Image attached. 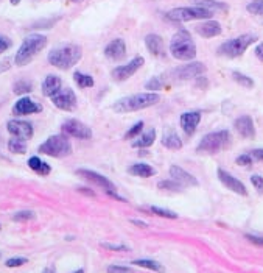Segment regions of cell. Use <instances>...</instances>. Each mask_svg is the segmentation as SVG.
Here are the masks:
<instances>
[{
	"instance_id": "obj_33",
	"label": "cell",
	"mask_w": 263,
	"mask_h": 273,
	"mask_svg": "<svg viewBox=\"0 0 263 273\" xmlns=\"http://www.w3.org/2000/svg\"><path fill=\"white\" fill-rule=\"evenodd\" d=\"M232 78H233V81H235V83H238L240 86H243V88H247V89H252L254 88V80L251 77L241 74V72H238V70H233L232 72Z\"/></svg>"
},
{
	"instance_id": "obj_5",
	"label": "cell",
	"mask_w": 263,
	"mask_h": 273,
	"mask_svg": "<svg viewBox=\"0 0 263 273\" xmlns=\"http://www.w3.org/2000/svg\"><path fill=\"white\" fill-rule=\"evenodd\" d=\"M257 41H258V38L255 35L246 33L238 38L224 41L223 44L218 47L216 53L220 56H226V58H238V56H241L247 49H249V46L255 44Z\"/></svg>"
},
{
	"instance_id": "obj_25",
	"label": "cell",
	"mask_w": 263,
	"mask_h": 273,
	"mask_svg": "<svg viewBox=\"0 0 263 273\" xmlns=\"http://www.w3.org/2000/svg\"><path fill=\"white\" fill-rule=\"evenodd\" d=\"M27 164L35 172V174H38L41 177H47V175H50V172H52V166L49 163H46V161H42L39 156L28 158Z\"/></svg>"
},
{
	"instance_id": "obj_39",
	"label": "cell",
	"mask_w": 263,
	"mask_h": 273,
	"mask_svg": "<svg viewBox=\"0 0 263 273\" xmlns=\"http://www.w3.org/2000/svg\"><path fill=\"white\" fill-rule=\"evenodd\" d=\"M142 133H143V122L140 120V122L134 123V125L131 126L129 130L125 133V139H133V138H136V136H139V134H142Z\"/></svg>"
},
{
	"instance_id": "obj_42",
	"label": "cell",
	"mask_w": 263,
	"mask_h": 273,
	"mask_svg": "<svg viewBox=\"0 0 263 273\" xmlns=\"http://www.w3.org/2000/svg\"><path fill=\"white\" fill-rule=\"evenodd\" d=\"M235 164L240 167H251L252 166V156L251 155H238Z\"/></svg>"
},
{
	"instance_id": "obj_55",
	"label": "cell",
	"mask_w": 263,
	"mask_h": 273,
	"mask_svg": "<svg viewBox=\"0 0 263 273\" xmlns=\"http://www.w3.org/2000/svg\"><path fill=\"white\" fill-rule=\"evenodd\" d=\"M10 4H11L13 7H16V5H19V4H21V0H10Z\"/></svg>"
},
{
	"instance_id": "obj_34",
	"label": "cell",
	"mask_w": 263,
	"mask_h": 273,
	"mask_svg": "<svg viewBox=\"0 0 263 273\" xmlns=\"http://www.w3.org/2000/svg\"><path fill=\"white\" fill-rule=\"evenodd\" d=\"M157 188L162 189V191H170V192H181L184 189L182 186L178 181H174V180H162V181H159Z\"/></svg>"
},
{
	"instance_id": "obj_9",
	"label": "cell",
	"mask_w": 263,
	"mask_h": 273,
	"mask_svg": "<svg viewBox=\"0 0 263 273\" xmlns=\"http://www.w3.org/2000/svg\"><path fill=\"white\" fill-rule=\"evenodd\" d=\"M143 64H145V58H143V56H140V55H137V56H134V58L131 60V61H128L126 64L115 67V69L111 72V77H112L114 81L122 83V81L128 80L129 77H133Z\"/></svg>"
},
{
	"instance_id": "obj_28",
	"label": "cell",
	"mask_w": 263,
	"mask_h": 273,
	"mask_svg": "<svg viewBox=\"0 0 263 273\" xmlns=\"http://www.w3.org/2000/svg\"><path fill=\"white\" fill-rule=\"evenodd\" d=\"M199 7L206 8L209 11H212L213 14L216 11H221V13H227L229 11V5L224 4V2H218V0H201V2H198Z\"/></svg>"
},
{
	"instance_id": "obj_45",
	"label": "cell",
	"mask_w": 263,
	"mask_h": 273,
	"mask_svg": "<svg viewBox=\"0 0 263 273\" xmlns=\"http://www.w3.org/2000/svg\"><path fill=\"white\" fill-rule=\"evenodd\" d=\"M108 273H134L133 268H129V267H125V265H109L106 268Z\"/></svg>"
},
{
	"instance_id": "obj_58",
	"label": "cell",
	"mask_w": 263,
	"mask_h": 273,
	"mask_svg": "<svg viewBox=\"0 0 263 273\" xmlns=\"http://www.w3.org/2000/svg\"><path fill=\"white\" fill-rule=\"evenodd\" d=\"M0 231H2V226H0Z\"/></svg>"
},
{
	"instance_id": "obj_22",
	"label": "cell",
	"mask_w": 263,
	"mask_h": 273,
	"mask_svg": "<svg viewBox=\"0 0 263 273\" xmlns=\"http://www.w3.org/2000/svg\"><path fill=\"white\" fill-rule=\"evenodd\" d=\"M145 46H147L148 52L153 56H165V44H164V39L162 36H159L156 33H150L145 36Z\"/></svg>"
},
{
	"instance_id": "obj_7",
	"label": "cell",
	"mask_w": 263,
	"mask_h": 273,
	"mask_svg": "<svg viewBox=\"0 0 263 273\" xmlns=\"http://www.w3.org/2000/svg\"><path fill=\"white\" fill-rule=\"evenodd\" d=\"M230 142V133L227 130H220V131H212L206 136H202V139L198 144V153H206V155H215L218 152L224 150Z\"/></svg>"
},
{
	"instance_id": "obj_27",
	"label": "cell",
	"mask_w": 263,
	"mask_h": 273,
	"mask_svg": "<svg viewBox=\"0 0 263 273\" xmlns=\"http://www.w3.org/2000/svg\"><path fill=\"white\" fill-rule=\"evenodd\" d=\"M156 141V130L151 128L148 131H143L142 134H139V138L136 141H133V146L134 149H150Z\"/></svg>"
},
{
	"instance_id": "obj_31",
	"label": "cell",
	"mask_w": 263,
	"mask_h": 273,
	"mask_svg": "<svg viewBox=\"0 0 263 273\" xmlns=\"http://www.w3.org/2000/svg\"><path fill=\"white\" fill-rule=\"evenodd\" d=\"M74 81L77 83L78 88L81 89H89V88H94V78L91 75H87V74H83V72H75L74 74Z\"/></svg>"
},
{
	"instance_id": "obj_44",
	"label": "cell",
	"mask_w": 263,
	"mask_h": 273,
	"mask_svg": "<svg viewBox=\"0 0 263 273\" xmlns=\"http://www.w3.org/2000/svg\"><path fill=\"white\" fill-rule=\"evenodd\" d=\"M11 46H13V41H11L8 36L0 35V55L5 53L7 50H10V49H11Z\"/></svg>"
},
{
	"instance_id": "obj_19",
	"label": "cell",
	"mask_w": 263,
	"mask_h": 273,
	"mask_svg": "<svg viewBox=\"0 0 263 273\" xmlns=\"http://www.w3.org/2000/svg\"><path fill=\"white\" fill-rule=\"evenodd\" d=\"M233 128L237 133L244 139H254L255 138V126L251 116H240L233 122Z\"/></svg>"
},
{
	"instance_id": "obj_32",
	"label": "cell",
	"mask_w": 263,
	"mask_h": 273,
	"mask_svg": "<svg viewBox=\"0 0 263 273\" xmlns=\"http://www.w3.org/2000/svg\"><path fill=\"white\" fill-rule=\"evenodd\" d=\"M33 91V84L28 81V80H18L16 83H14L13 86V92L16 94V95H27V94H30Z\"/></svg>"
},
{
	"instance_id": "obj_50",
	"label": "cell",
	"mask_w": 263,
	"mask_h": 273,
	"mask_svg": "<svg viewBox=\"0 0 263 273\" xmlns=\"http://www.w3.org/2000/svg\"><path fill=\"white\" fill-rule=\"evenodd\" d=\"M255 56L260 61H263V42H260V44L255 47Z\"/></svg>"
},
{
	"instance_id": "obj_15",
	"label": "cell",
	"mask_w": 263,
	"mask_h": 273,
	"mask_svg": "<svg viewBox=\"0 0 263 273\" xmlns=\"http://www.w3.org/2000/svg\"><path fill=\"white\" fill-rule=\"evenodd\" d=\"M216 175H218V180H220V183H223V186H224V188H227L229 191L235 192L238 195H243V197L247 195L246 186L238 178H235L233 175H230L229 172H226L224 169H218Z\"/></svg>"
},
{
	"instance_id": "obj_37",
	"label": "cell",
	"mask_w": 263,
	"mask_h": 273,
	"mask_svg": "<svg viewBox=\"0 0 263 273\" xmlns=\"http://www.w3.org/2000/svg\"><path fill=\"white\" fill-rule=\"evenodd\" d=\"M164 88V80L162 77H153L147 84H145V89L150 91V92H157Z\"/></svg>"
},
{
	"instance_id": "obj_23",
	"label": "cell",
	"mask_w": 263,
	"mask_h": 273,
	"mask_svg": "<svg viewBox=\"0 0 263 273\" xmlns=\"http://www.w3.org/2000/svg\"><path fill=\"white\" fill-rule=\"evenodd\" d=\"M63 89V80L56 75H47L42 81V86H41V91H42V95L44 97H53L58 91Z\"/></svg>"
},
{
	"instance_id": "obj_40",
	"label": "cell",
	"mask_w": 263,
	"mask_h": 273,
	"mask_svg": "<svg viewBox=\"0 0 263 273\" xmlns=\"http://www.w3.org/2000/svg\"><path fill=\"white\" fill-rule=\"evenodd\" d=\"M28 262L27 257L24 256H14V257H10V259H7L5 265L10 267V268H14V267H21V265H25Z\"/></svg>"
},
{
	"instance_id": "obj_36",
	"label": "cell",
	"mask_w": 263,
	"mask_h": 273,
	"mask_svg": "<svg viewBox=\"0 0 263 273\" xmlns=\"http://www.w3.org/2000/svg\"><path fill=\"white\" fill-rule=\"evenodd\" d=\"M36 217V214L30 209H24V211H18L16 214L13 215L14 222H30Z\"/></svg>"
},
{
	"instance_id": "obj_16",
	"label": "cell",
	"mask_w": 263,
	"mask_h": 273,
	"mask_svg": "<svg viewBox=\"0 0 263 273\" xmlns=\"http://www.w3.org/2000/svg\"><path fill=\"white\" fill-rule=\"evenodd\" d=\"M77 175L80 178L86 180L87 183H94V184L100 186V188H103V191H106V189H115L114 183L109 178L103 177V175L98 174V172H95V170H91V169H78L77 170Z\"/></svg>"
},
{
	"instance_id": "obj_14",
	"label": "cell",
	"mask_w": 263,
	"mask_h": 273,
	"mask_svg": "<svg viewBox=\"0 0 263 273\" xmlns=\"http://www.w3.org/2000/svg\"><path fill=\"white\" fill-rule=\"evenodd\" d=\"M42 112V105L35 102L30 97H21L16 103L13 105V114L14 116H30V114H39Z\"/></svg>"
},
{
	"instance_id": "obj_49",
	"label": "cell",
	"mask_w": 263,
	"mask_h": 273,
	"mask_svg": "<svg viewBox=\"0 0 263 273\" xmlns=\"http://www.w3.org/2000/svg\"><path fill=\"white\" fill-rule=\"evenodd\" d=\"M196 80V86H198V88H207V86H209V81L206 80V78H201V77H198V78H195Z\"/></svg>"
},
{
	"instance_id": "obj_46",
	"label": "cell",
	"mask_w": 263,
	"mask_h": 273,
	"mask_svg": "<svg viewBox=\"0 0 263 273\" xmlns=\"http://www.w3.org/2000/svg\"><path fill=\"white\" fill-rule=\"evenodd\" d=\"M246 239L252 242L254 245H258V247H263V237L260 236H252V234H246Z\"/></svg>"
},
{
	"instance_id": "obj_53",
	"label": "cell",
	"mask_w": 263,
	"mask_h": 273,
	"mask_svg": "<svg viewBox=\"0 0 263 273\" xmlns=\"http://www.w3.org/2000/svg\"><path fill=\"white\" fill-rule=\"evenodd\" d=\"M129 222H131V223H134V225H137V226H140V228H147V226H148L145 222H140V220H137V219H131Z\"/></svg>"
},
{
	"instance_id": "obj_54",
	"label": "cell",
	"mask_w": 263,
	"mask_h": 273,
	"mask_svg": "<svg viewBox=\"0 0 263 273\" xmlns=\"http://www.w3.org/2000/svg\"><path fill=\"white\" fill-rule=\"evenodd\" d=\"M42 273H56V271H55L53 268L47 267V268H44V270H42Z\"/></svg>"
},
{
	"instance_id": "obj_35",
	"label": "cell",
	"mask_w": 263,
	"mask_h": 273,
	"mask_svg": "<svg viewBox=\"0 0 263 273\" xmlns=\"http://www.w3.org/2000/svg\"><path fill=\"white\" fill-rule=\"evenodd\" d=\"M150 211L156 215H159V217H164V219H178V214L173 212L167 208H160V206H150Z\"/></svg>"
},
{
	"instance_id": "obj_17",
	"label": "cell",
	"mask_w": 263,
	"mask_h": 273,
	"mask_svg": "<svg viewBox=\"0 0 263 273\" xmlns=\"http://www.w3.org/2000/svg\"><path fill=\"white\" fill-rule=\"evenodd\" d=\"M179 122H181L182 131L188 136H192L196 131V128L201 122V111H187V112L181 114Z\"/></svg>"
},
{
	"instance_id": "obj_1",
	"label": "cell",
	"mask_w": 263,
	"mask_h": 273,
	"mask_svg": "<svg viewBox=\"0 0 263 273\" xmlns=\"http://www.w3.org/2000/svg\"><path fill=\"white\" fill-rule=\"evenodd\" d=\"M160 95L157 92H140L134 95H126L119 98L114 102L112 109L120 114H128V112H136L145 108H150L156 103H159Z\"/></svg>"
},
{
	"instance_id": "obj_8",
	"label": "cell",
	"mask_w": 263,
	"mask_h": 273,
	"mask_svg": "<svg viewBox=\"0 0 263 273\" xmlns=\"http://www.w3.org/2000/svg\"><path fill=\"white\" fill-rule=\"evenodd\" d=\"M38 152L52 158H66L72 153V146L66 134H53L41 144Z\"/></svg>"
},
{
	"instance_id": "obj_30",
	"label": "cell",
	"mask_w": 263,
	"mask_h": 273,
	"mask_svg": "<svg viewBox=\"0 0 263 273\" xmlns=\"http://www.w3.org/2000/svg\"><path fill=\"white\" fill-rule=\"evenodd\" d=\"M27 141L21 139V138H11L8 141V150L14 155H25L27 153Z\"/></svg>"
},
{
	"instance_id": "obj_26",
	"label": "cell",
	"mask_w": 263,
	"mask_h": 273,
	"mask_svg": "<svg viewBox=\"0 0 263 273\" xmlns=\"http://www.w3.org/2000/svg\"><path fill=\"white\" fill-rule=\"evenodd\" d=\"M160 142H162V146L168 150H181L182 149V141L174 130H165Z\"/></svg>"
},
{
	"instance_id": "obj_2",
	"label": "cell",
	"mask_w": 263,
	"mask_h": 273,
	"mask_svg": "<svg viewBox=\"0 0 263 273\" xmlns=\"http://www.w3.org/2000/svg\"><path fill=\"white\" fill-rule=\"evenodd\" d=\"M83 52L80 46L77 44H63L60 47H55L49 52L47 60L49 63L60 69V70H70L74 66H77L81 60Z\"/></svg>"
},
{
	"instance_id": "obj_10",
	"label": "cell",
	"mask_w": 263,
	"mask_h": 273,
	"mask_svg": "<svg viewBox=\"0 0 263 273\" xmlns=\"http://www.w3.org/2000/svg\"><path fill=\"white\" fill-rule=\"evenodd\" d=\"M61 131L66 136L75 138V139H91L92 138V130L86 123L80 122L78 119H67L61 125Z\"/></svg>"
},
{
	"instance_id": "obj_38",
	"label": "cell",
	"mask_w": 263,
	"mask_h": 273,
	"mask_svg": "<svg viewBox=\"0 0 263 273\" xmlns=\"http://www.w3.org/2000/svg\"><path fill=\"white\" fill-rule=\"evenodd\" d=\"M246 10L254 16H263V0H252V2L247 4Z\"/></svg>"
},
{
	"instance_id": "obj_4",
	"label": "cell",
	"mask_w": 263,
	"mask_h": 273,
	"mask_svg": "<svg viewBox=\"0 0 263 273\" xmlns=\"http://www.w3.org/2000/svg\"><path fill=\"white\" fill-rule=\"evenodd\" d=\"M170 53L179 61H192L196 58L195 41L187 30H178L170 41Z\"/></svg>"
},
{
	"instance_id": "obj_11",
	"label": "cell",
	"mask_w": 263,
	"mask_h": 273,
	"mask_svg": "<svg viewBox=\"0 0 263 273\" xmlns=\"http://www.w3.org/2000/svg\"><path fill=\"white\" fill-rule=\"evenodd\" d=\"M50 100H52V103L61 111H74V109H77V105H78L77 95H75L74 89H70V88L60 89L53 97H50Z\"/></svg>"
},
{
	"instance_id": "obj_52",
	"label": "cell",
	"mask_w": 263,
	"mask_h": 273,
	"mask_svg": "<svg viewBox=\"0 0 263 273\" xmlns=\"http://www.w3.org/2000/svg\"><path fill=\"white\" fill-rule=\"evenodd\" d=\"M78 192H81V194H84L87 197H95V192L91 191V189H87V188H78Z\"/></svg>"
},
{
	"instance_id": "obj_47",
	"label": "cell",
	"mask_w": 263,
	"mask_h": 273,
	"mask_svg": "<svg viewBox=\"0 0 263 273\" xmlns=\"http://www.w3.org/2000/svg\"><path fill=\"white\" fill-rule=\"evenodd\" d=\"M251 156H252V160H257V161L263 163V149H254L251 152Z\"/></svg>"
},
{
	"instance_id": "obj_29",
	"label": "cell",
	"mask_w": 263,
	"mask_h": 273,
	"mask_svg": "<svg viewBox=\"0 0 263 273\" xmlns=\"http://www.w3.org/2000/svg\"><path fill=\"white\" fill-rule=\"evenodd\" d=\"M133 265L147 268V270H151V271H157V273H164L165 271V267L160 262L154 261V259H136V261H133Z\"/></svg>"
},
{
	"instance_id": "obj_18",
	"label": "cell",
	"mask_w": 263,
	"mask_h": 273,
	"mask_svg": "<svg viewBox=\"0 0 263 273\" xmlns=\"http://www.w3.org/2000/svg\"><path fill=\"white\" fill-rule=\"evenodd\" d=\"M103 53H105L106 58H109L112 61H119V60H122L126 56V42L122 38L112 39L109 44L105 47Z\"/></svg>"
},
{
	"instance_id": "obj_51",
	"label": "cell",
	"mask_w": 263,
	"mask_h": 273,
	"mask_svg": "<svg viewBox=\"0 0 263 273\" xmlns=\"http://www.w3.org/2000/svg\"><path fill=\"white\" fill-rule=\"evenodd\" d=\"M10 61L8 60H4V61H0V74H4L5 70H8L10 69Z\"/></svg>"
},
{
	"instance_id": "obj_13",
	"label": "cell",
	"mask_w": 263,
	"mask_h": 273,
	"mask_svg": "<svg viewBox=\"0 0 263 273\" xmlns=\"http://www.w3.org/2000/svg\"><path fill=\"white\" fill-rule=\"evenodd\" d=\"M7 130L11 136L14 138H21L24 141H28L33 138L35 128L30 122L27 120H18V119H11L7 122Z\"/></svg>"
},
{
	"instance_id": "obj_57",
	"label": "cell",
	"mask_w": 263,
	"mask_h": 273,
	"mask_svg": "<svg viewBox=\"0 0 263 273\" xmlns=\"http://www.w3.org/2000/svg\"><path fill=\"white\" fill-rule=\"evenodd\" d=\"M74 273H84V270H83V268H78V270H75Z\"/></svg>"
},
{
	"instance_id": "obj_3",
	"label": "cell",
	"mask_w": 263,
	"mask_h": 273,
	"mask_svg": "<svg viewBox=\"0 0 263 273\" xmlns=\"http://www.w3.org/2000/svg\"><path fill=\"white\" fill-rule=\"evenodd\" d=\"M47 46V36L41 33H30L24 38L21 47L14 56V63L19 67H24L33 61L35 56Z\"/></svg>"
},
{
	"instance_id": "obj_21",
	"label": "cell",
	"mask_w": 263,
	"mask_h": 273,
	"mask_svg": "<svg viewBox=\"0 0 263 273\" xmlns=\"http://www.w3.org/2000/svg\"><path fill=\"white\" fill-rule=\"evenodd\" d=\"M195 32L201 36V38H215L218 35H221L223 32V28L220 25V22H216V21H212V19H207V21H204L201 24H198L195 27Z\"/></svg>"
},
{
	"instance_id": "obj_24",
	"label": "cell",
	"mask_w": 263,
	"mask_h": 273,
	"mask_svg": "<svg viewBox=\"0 0 263 273\" xmlns=\"http://www.w3.org/2000/svg\"><path fill=\"white\" fill-rule=\"evenodd\" d=\"M128 174L139 178H151L156 175V169L147 163H136L128 167Z\"/></svg>"
},
{
	"instance_id": "obj_43",
	"label": "cell",
	"mask_w": 263,
	"mask_h": 273,
	"mask_svg": "<svg viewBox=\"0 0 263 273\" xmlns=\"http://www.w3.org/2000/svg\"><path fill=\"white\" fill-rule=\"evenodd\" d=\"M251 183L258 194H263V177L261 175H258V174L251 175Z\"/></svg>"
},
{
	"instance_id": "obj_20",
	"label": "cell",
	"mask_w": 263,
	"mask_h": 273,
	"mask_svg": "<svg viewBox=\"0 0 263 273\" xmlns=\"http://www.w3.org/2000/svg\"><path fill=\"white\" fill-rule=\"evenodd\" d=\"M170 177L171 180L178 181L182 188H190V186H198V180L192 175L188 174L187 170H184L182 167L179 166H170Z\"/></svg>"
},
{
	"instance_id": "obj_6",
	"label": "cell",
	"mask_w": 263,
	"mask_h": 273,
	"mask_svg": "<svg viewBox=\"0 0 263 273\" xmlns=\"http://www.w3.org/2000/svg\"><path fill=\"white\" fill-rule=\"evenodd\" d=\"M167 19L173 22H190V21H207L212 19L213 13L202 8L199 5L195 7H179V8H173L167 14Z\"/></svg>"
},
{
	"instance_id": "obj_56",
	"label": "cell",
	"mask_w": 263,
	"mask_h": 273,
	"mask_svg": "<svg viewBox=\"0 0 263 273\" xmlns=\"http://www.w3.org/2000/svg\"><path fill=\"white\" fill-rule=\"evenodd\" d=\"M69 2H72V4H80V2H83V0H69Z\"/></svg>"
},
{
	"instance_id": "obj_41",
	"label": "cell",
	"mask_w": 263,
	"mask_h": 273,
	"mask_svg": "<svg viewBox=\"0 0 263 273\" xmlns=\"http://www.w3.org/2000/svg\"><path fill=\"white\" fill-rule=\"evenodd\" d=\"M101 247L106 248V250H111V251H129V247L128 245H123V243H109V242H103L101 243Z\"/></svg>"
},
{
	"instance_id": "obj_48",
	"label": "cell",
	"mask_w": 263,
	"mask_h": 273,
	"mask_svg": "<svg viewBox=\"0 0 263 273\" xmlns=\"http://www.w3.org/2000/svg\"><path fill=\"white\" fill-rule=\"evenodd\" d=\"M105 192H106V195H109V197H112V198H115V200H119V202H126V200H125L123 197H120L119 194L115 192V189H106Z\"/></svg>"
},
{
	"instance_id": "obj_12",
	"label": "cell",
	"mask_w": 263,
	"mask_h": 273,
	"mask_svg": "<svg viewBox=\"0 0 263 273\" xmlns=\"http://www.w3.org/2000/svg\"><path fill=\"white\" fill-rule=\"evenodd\" d=\"M206 66L199 61H190L181 67H176L173 70V75L176 80H193V78H198L201 77L204 72H206Z\"/></svg>"
}]
</instances>
